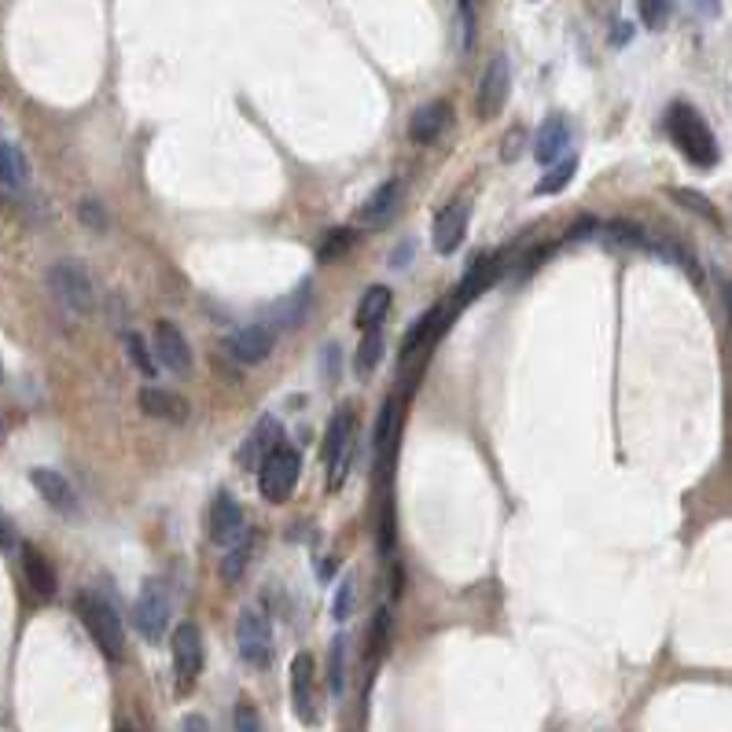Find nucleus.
I'll return each instance as SVG.
<instances>
[{
    "label": "nucleus",
    "instance_id": "nucleus-49",
    "mask_svg": "<svg viewBox=\"0 0 732 732\" xmlns=\"http://www.w3.org/2000/svg\"><path fill=\"white\" fill-rule=\"evenodd\" d=\"M630 23H618V30H615V37H611V41H615V45H626V41H630Z\"/></svg>",
    "mask_w": 732,
    "mask_h": 732
},
{
    "label": "nucleus",
    "instance_id": "nucleus-6",
    "mask_svg": "<svg viewBox=\"0 0 732 732\" xmlns=\"http://www.w3.org/2000/svg\"><path fill=\"white\" fill-rule=\"evenodd\" d=\"M133 618H137V633L148 644H159L170 622V585L162 578H148L140 585V596L133 604Z\"/></svg>",
    "mask_w": 732,
    "mask_h": 732
},
{
    "label": "nucleus",
    "instance_id": "nucleus-12",
    "mask_svg": "<svg viewBox=\"0 0 732 732\" xmlns=\"http://www.w3.org/2000/svg\"><path fill=\"white\" fill-rule=\"evenodd\" d=\"M504 273V254H479L475 262L468 265V273H464V280H460L457 287V306H468V302H475V298L482 295V291H490L497 280H501Z\"/></svg>",
    "mask_w": 732,
    "mask_h": 732
},
{
    "label": "nucleus",
    "instance_id": "nucleus-5",
    "mask_svg": "<svg viewBox=\"0 0 732 732\" xmlns=\"http://www.w3.org/2000/svg\"><path fill=\"white\" fill-rule=\"evenodd\" d=\"M48 287H52V295H56L67 309H74V313H92V309H96V284H92L89 269L81 262L63 258V262L52 265V269H48Z\"/></svg>",
    "mask_w": 732,
    "mask_h": 732
},
{
    "label": "nucleus",
    "instance_id": "nucleus-43",
    "mask_svg": "<svg viewBox=\"0 0 732 732\" xmlns=\"http://www.w3.org/2000/svg\"><path fill=\"white\" fill-rule=\"evenodd\" d=\"M585 4H589V12L596 19H615L618 15V0H585Z\"/></svg>",
    "mask_w": 732,
    "mask_h": 732
},
{
    "label": "nucleus",
    "instance_id": "nucleus-53",
    "mask_svg": "<svg viewBox=\"0 0 732 732\" xmlns=\"http://www.w3.org/2000/svg\"><path fill=\"white\" fill-rule=\"evenodd\" d=\"M0 379H4V368H0Z\"/></svg>",
    "mask_w": 732,
    "mask_h": 732
},
{
    "label": "nucleus",
    "instance_id": "nucleus-46",
    "mask_svg": "<svg viewBox=\"0 0 732 732\" xmlns=\"http://www.w3.org/2000/svg\"><path fill=\"white\" fill-rule=\"evenodd\" d=\"M0 549H15V530L4 515H0Z\"/></svg>",
    "mask_w": 732,
    "mask_h": 732
},
{
    "label": "nucleus",
    "instance_id": "nucleus-37",
    "mask_svg": "<svg viewBox=\"0 0 732 732\" xmlns=\"http://www.w3.org/2000/svg\"><path fill=\"white\" fill-rule=\"evenodd\" d=\"M641 8V23L648 30H663L670 23V12H674V0H637Z\"/></svg>",
    "mask_w": 732,
    "mask_h": 732
},
{
    "label": "nucleus",
    "instance_id": "nucleus-4",
    "mask_svg": "<svg viewBox=\"0 0 732 732\" xmlns=\"http://www.w3.org/2000/svg\"><path fill=\"white\" fill-rule=\"evenodd\" d=\"M298 475H302V457H298L295 446H280L262 460V468H258V490H262L265 501L273 504H284L298 486Z\"/></svg>",
    "mask_w": 732,
    "mask_h": 732
},
{
    "label": "nucleus",
    "instance_id": "nucleus-23",
    "mask_svg": "<svg viewBox=\"0 0 732 732\" xmlns=\"http://www.w3.org/2000/svg\"><path fill=\"white\" fill-rule=\"evenodd\" d=\"M390 287L387 284H372L361 295V302H357V313H354V324L361 328V332H372V328H379L383 324V317L390 313Z\"/></svg>",
    "mask_w": 732,
    "mask_h": 732
},
{
    "label": "nucleus",
    "instance_id": "nucleus-35",
    "mask_svg": "<svg viewBox=\"0 0 732 732\" xmlns=\"http://www.w3.org/2000/svg\"><path fill=\"white\" fill-rule=\"evenodd\" d=\"M126 354H129V365L137 368L140 376H155V372H159V361H155V357H151V350H148V343H144V339H140L137 332H129L126 335Z\"/></svg>",
    "mask_w": 732,
    "mask_h": 732
},
{
    "label": "nucleus",
    "instance_id": "nucleus-18",
    "mask_svg": "<svg viewBox=\"0 0 732 732\" xmlns=\"http://www.w3.org/2000/svg\"><path fill=\"white\" fill-rule=\"evenodd\" d=\"M567 148H571V122L563 115H549L541 122L538 137H534V159L541 166H556Z\"/></svg>",
    "mask_w": 732,
    "mask_h": 732
},
{
    "label": "nucleus",
    "instance_id": "nucleus-41",
    "mask_svg": "<svg viewBox=\"0 0 732 732\" xmlns=\"http://www.w3.org/2000/svg\"><path fill=\"white\" fill-rule=\"evenodd\" d=\"M78 218L89 225V229H96V232H103L107 229V210H103L96 199H85V203L78 206Z\"/></svg>",
    "mask_w": 732,
    "mask_h": 732
},
{
    "label": "nucleus",
    "instance_id": "nucleus-17",
    "mask_svg": "<svg viewBox=\"0 0 732 732\" xmlns=\"http://www.w3.org/2000/svg\"><path fill=\"white\" fill-rule=\"evenodd\" d=\"M276 335L269 324H251V328H240V332L229 339V354L240 361V365H262L265 357L273 354Z\"/></svg>",
    "mask_w": 732,
    "mask_h": 732
},
{
    "label": "nucleus",
    "instance_id": "nucleus-13",
    "mask_svg": "<svg viewBox=\"0 0 732 732\" xmlns=\"http://www.w3.org/2000/svg\"><path fill=\"white\" fill-rule=\"evenodd\" d=\"M453 126V107L449 100H431L424 107H416V115L409 118V140L412 144H435L446 129Z\"/></svg>",
    "mask_w": 732,
    "mask_h": 732
},
{
    "label": "nucleus",
    "instance_id": "nucleus-28",
    "mask_svg": "<svg viewBox=\"0 0 732 732\" xmlns=\"http://www.w3.org/2000/svg\"><path fill=\"white\" fill-rule=\"evenodd\" d=\"M379 357H383V332L372 328V332H361V346H357V361H354V372L357 379H368L376 372Z\"/></svg>",
    "mask_w": 732,
    "mask_h": 732
},
{
    "label": "nucleus",
    "instance_id": "nucleus-50",
    "mask_svg": "<svg viewBox=\"0 0 732 732\" xmlns=\"http://www.w3.org/2000/svg\"><path fill=\"white\" fill-rule=\"evenodd\" d=\"M721 295H725V313H729V324H732V280L725 284V291H721Z\"/></svg>",
    "mask_w": 732,
    "mask_h": 732
},
{
    "label": "nucleus",
    "instance_id": "nucleus-1",
    "mask_svg": "<svg viewBox=\"0 0 732 732\" xmlns=\"http://www.w3.org/2000/svg\"><path fill=\"white\" fill-rule=\"evenodd\" d=\"M666 133H670L677 151H681L696 170H714V166H718V159H721L718 140H714L710 126L703 122V115H699L692 103H674V107L666 111Z\"/></svg>",
    "mask_w": 732,
    "mask_h": 732
},
{
    "label": "nucleus",
    "instance_id": "nucleus-16",
    "mask_svg": "<svg viewBox=\"0 0 732 732\" xmlns=\"http://www.w3.org/2000/svg\"><path fill=\"white\" fill-rule=\"evenodd\" d=\"M468 218H471V210H468V203H460V199L438 210V218H435V251L438 254L460 251V243L468 236Z\"/></svg>",
    "mask_w": 732,
    "mask_h": 732
},
{
    "label": "nucleus",
    "instance_id": "nucleus-48",
    "mask_svg": "<svg viewBox=\"0 0 732 732\" xmlns=\"http://www.w3.org/2000/svg\"><path fill=\"white\" fill-rule=\"evenodd\" d=\"M405 589V571H401V563H394V582H390V596H401Z\"/></svg>",
    "mask_w": 732,
    "mask_h": 732
},
{
    "label": "nucleus",
    "instance_id": "nucleus-11",
    "mask_svg": "<svg viewBox=\"0 0 732 732\" xmlns=\"http://www.w3.org/2000/svg\"><path fill=\"white\" fill-rule=\"evenodd\" d=\"M210 538L221 549H232L247 538V527H243V512L232 493H218V501L210 508Z\"/></svg>",
    "mask_w": 732,
    "mask_h": 732
},
{
    "label": "nucleus",
    "instance_id": "nucleus-2",
    "mask_svg": "<svg viewBox=\"0 0 732 732\" xmlns=\"http://www.w3.org/2000/svg\"><path fill=\"white\" fill-rule=\"evenodd\" d=\"M74 611H78L81 626L89 630V637L96 641L111 663H118L122 655H126V630H122V622H118L115 607L100 600L96 593H78L74 596Z\"/></svg>",
    "mask_w": 732,
    "mask_h": 732
},
{
    "label": "nucleus",
    "instance_id": "nucleus-20",
    "mask_svg": "<svg viewBox=\"0 0 732 732\" xmlns=\"http://www.w3.org/2000/svg\"><path fill=\"white\" fill-rule=\"evenodd\" d=\"M30 482H34V490L41 493L56 512H63V515L78 512V493H74V486L67 482V475H59V471H52V468H34L30 471Z\"/></svg>",
    "mask_w": 732,
    "mask_h": 732
},
{
    "label": "nucleus",
    "instance_id": "nucleus-44",
    "mask_svg": "<svg viewBox=\"0 0 732 732\" xmlns=\"http://www.w3.org/2000/svg\"><path fill=\"white\" fill-rule=\"evenodd\" d=\"M596 229H600V225H596L593 218H582V221H578V225H571V232H567V240L578 243V240H585V236H593Z\"/></svg>",
    "mask_w": 732,
    "mask_h": 732
},
{
    "label": "nucleus",
    "instance_id": "nucleus-47",
    "mask_svg": "<svg viewBox=\"0 0 732 732\" xmlns=\"http://www.w3.org/2000/svg\"><path fill=\"white\" fill-rule=\"evenodd\" d=\"M181 732H210V729H206V721L199 718V714H192V718H184Z\"/></svg>",
    "mask_w": 732,
    "mask_h": 732
},
{
    "label": "nucleus",
    "instance_id": "nucleus-29",
    "mask_svg": "<svg viewBox=\"0 0 732 732\" xmlns=\"http://www.w3.org/2000/svg\"><path fill=\"white\" fill-rule=\"evenodd\" d=\"M387 644H390V611L383 607V611H376V622H372V630H368V655H365L368 670H376L379 666V659L387 655Z\"/></svg>",
    "mask_w": 732,
    "mask_h": 732
},
{
    "label": "nucleus",
    "instance_id": "nucleus-7",
    "mask_svg": "<svg viewBox=\"0 0 732 732\" xmlns=\"http://www.w3.org/2000/svg\"><path fill=\"white\" fill-rule=\"evenodd\" d=\"M173 674H177V696H188L203 674V633L195 622H181L173 630Z\"/></svg>",
    "mask_w": 732,
    "mask_h": 732
},
{
    "label": "nucleus",
    "instance_id": "nucleus-38",
    "mask_svg": "<svg viewBox=\"0 0 732 732\" xmlns=\"http://www.w3.org/2000/svg\"><path fill=\"white\" fill-rule=\"evenodd\" d=\"M350 611H354V574H346V578H343V585L335 589V604H332L335 622H346V618H350Z\"/></svg>",
    "mask_w": 732,
    "mask_h": 732
},
{
    "label": "nucleus",
    "instance_id": "nucleus-3",
    "mask_svg": "<svg viewBox=\"0 0 732 732\" xmlns=\"http://www.w3.org/2000/svg\"><path fill=\"white\" fill-rule=\"evenodd\" d=\"M354 442H357V416H354V405L346 401L343 409L332 416V424H328V435H324V446H321V457L328 464V490H339L350 475V464H354Z\"/></svg>",
    "mask_w": 732,
    "mask_h": 732
},
{
    "label": "nucleus",
    "instance_id": "nucleus-15",
    "mask_svg": "<svg viewBox=\"0 0 732 732\" xmlns=\"http://www.w3.org/2000/svg\"><path fill=\"white\" fill-rule=\"evenodd\" d=\"M291 703L302 725H317V707H313V655L298 652L291 659Z\"/></svg>",
    "mask_w": 732,
    "mask_h": 732
},
{
    "label": "nucleus",
    "instance_id": "nucleus-25",
    "mask_svg": "<svg viewBox=\"0 0 732 732\" xmlns=\"http://www.w3.org/2000/svg\"><path fill=\"white\" fill-rule=\"evenodd\" d=\"M442 324V309H427L420 321L412 324L409 335H405V343H401V361H409L416 350H424V354H431V343H435V332H442L438 328Z\"/></svg>",
    "mask_w": 732,
    "mask_h": 732
},
{
    "label": "nucleus",
    "instance_id": "nucleus-36",
    "mask_svg": "<svg viewBox=\"0 0 732 732\" xmlns=\"http://www.w3.org/2000/svg\"><path fill=\"white\" fill-rule=\"evenodd\" d=\"M247 560H251V541L243 538L240 545L225 549V563H221V578L225 582H240L243 571H247Z\"/></svg>",
    "mask_w": 732,
    "mask_h": 732
},
{
    "label": "nucleus",
    "instance_id": "nucleus-8",
    "mask_svg": "<svg viewBox=\"0 0 732 732\" xmlns=\"http://www.w3.org/2000/svg\"><path fill=\"white\" fill-rule=\"evenodd\" d=\"M236 644H240V655L247 666L262 670V666L273 663V626H269V618L247 607L240 622H236Z\"/></svg>",
    "mask_w": 732,
    "mask_h": 732
},
{
    "label": "nucleus",
    "instance_id": "nucleus-33",
    "mask_svg": "<svg viewBox=\"0 0 732 732\" xmlns=\"http://www.w3.org/2000/svg\"><path fill=\"white\" fill-rule=\"evenodd\" d=\"M596 232L611 243H622V247H648L644 229H637V225H630V221H607V225H600Z\"/></svg>",
    "mask_w": 732,
    "mask_h": 732
},
{
    "label": "nucleus",
    "instance_id": "nucleus-22",
    "mask_svg": "<svg viewBox=\"0 0 732 732\" xmlns=\"http://www.w3.org/2000/svg\"><path fill=\"white\" fill-rule=\"evenodd\" d=\"M398 206H401V181H398V177H390V181H383L376 192L368 195L365 210H361V221H365V225H372V229H383V225H390V221H394Z\"/></svg>",
    "mask_w": 732,
    "mask_h": 732
},
{
    "label": "nucleus",
    "instance_id": "nucleus-30",
    "mask_svg": "<svg viewBox=\"0 0 732 732\" xmlns=\"http://www.w3.org/2000/svg\"><path fill=\"white\" fill-rule=\"evenodd\" d=\"M574 170H578V159H574V155H563L556 166H549V173L541 177V184L534 188V192H538V195H560L563 188L571 184Z\"/></svg>",
    "mask_w": 732,
    "mask_h": 732
},
{
    "label": "nucleus",
    "instance_id": "nucleus-31",
    "mask_svg": "<svg viewBox=\"0 0 732 732\" xmlns=\"http://www.w3.org/2000/svg\"><path fill=\"white\" fill-rule=\"evenodd\" d=\"M328 688H332V696L339 699L346 688V637L339 633L328 648Z\"/></svg>",
    "mask_w": 732,
    "mask_h": 732
},
{
    "label": "nucleus",
    "instance_id": "nucleus-21",
    "mask_svg": "<svg viewBox=\"0 0 732 732\" xmlns=\"http://www.w3.org/2000/svg\"><path fill=\"white\" fill-rule=\"evenodd\" d=\"M284 442V431H280V424H276V416H262L258 420V427H254L251 435L243 438L240 453H236V460H240L243 468H254V460L262 464L269 453H273L276 446Z\"/></svg>",
    "mask_w": 732,
    "mask_h": 732
},
{
    "label": "nucleus",
    "instance_id": "nucleus-10",
    "mask_svg": "<svg viewBox=\"0 0 732 732\" xmlns=\"http://www.w3.org/2000/svg\"><path fill=\"white\" fill-rule=\"evenodd\" d=\"M155 357L159 365L173 376H188L192 372V346L184 339V332L173 321L155 324Z\"/></svg>",
    "mask_w": 732,
    "mask_h": 732
},
{
    "label": "nucleus",
    "instance_id": "nucleus-24",
    "mask_svg": "<svg viewBox=\"0 0 732 732\" xmlns=\"http://www.w3.org/2000/svg\"><path fill=\"white\" fill-rule=\"evenodd\" d=\"M313 291H309V284H298L295 291L287 298H280L273 309H269V321H273V328H298V324L306 321V313H309V302H313Z\"/></svg>",
    "mask_w": 732,
    "mask_h": 732
},
{
    "label": "nucleus",
    "instance_id": "nucleus-9",
    "mask_svg": "<svg viewBox=\"0 0 732 732\" xmlns=\"http://www.w3.org/2000/svg\"><path fill=\"white\" fill-rule=\"evenodd\" d=\"M508 92H512V63L504 52L486 63L482 70V81H479V100H475V111H479L482 122H490L504 111V103H508Z\"/></svg>",
    "mask_w": 732,
    "mask_h": 732
},
{
    "label": "nucleus",
    "instance_id": "nucleus-39",
    "mask_svg": "<svg viewBox=\"0 0 732 732\" xmlns=\"http://www.w3.org/2000/svg\"><path fill=\"white\" fill-rule=\"evenodd\" d=\"M523 148H527V129H523V126H512L508 133H504V140H501V159L504 162H515L519 155H523Z\"/></svg>",
    "mask_w": 732,
    "mask_h": 732
},
{
    "label": "nucleus",
    "instance_id": "nucleus-45",
    "mask_svg": "<svg viewBox=\"0 0 732 732\" xmlns=\"http://www.w3.org/2000/svg\"><path fill=\"white\" fill-rule=\"evenodd\" d=\"M696 4L699 15H707V19H718L721 15V0H692Z\"/></svg>",
    "mask_w": 732,
    "mask_h": 732
},
{
    "label": "nucleus",
    "instance_id": "nucleus-42",
    "mask_svg": "<svg viewBox=\"0 0 732 732\" xmlns=\"http://www.w3.org/2000/svg\"><path fill=\"white\" fill-rule=\"evenodd\" d=\"M379 552L383 556L394 552V508H390V501L383 504V519H379Z\"/></svg>",
    "mask_w": 732,
    "mask_h": 732
},
{
    "label": "nucleus",
    "instance_id": "nucleus-51",
    "mask_svg": "<svg viewBox=\"0 0 732 732\" xmlns=\"http://www.w3.org/2000/svg\"><path fill=\"white\" fill-rule=\"evenodd\" d=\"M0 442H8V424H4V416H0Z\"/></svg>",
    "mask_w": 732,
    "mask_h": 732
},
{
    "label": "nucleus",
    "instance_id": "nucleus-54",
    "mask_svg": "<svg viewBox=\"0 0 732 732\" xmlns=\"http://www.w3.org/2000/svg\"><path fill=\"white\" fill-rule=\"evenodd\" d=\"M118 732H129V729H118Z\"/></svg>",
    "mask_w": 732,
    "mask_h": 732
},
{
    "label": "nucleus",
    "instance_id": "nucleus-40",
    "mask_svg": "<svg viewBox=\"0 0 732 732\" xmlns=\"http://www.w3.org/2000/svg\"><path fill=\"white\" fill-rule=\"evenodd\" d=\"M232 721H236V732H262V718H258V710H254L247 699H240V703H236V710H232Z\"/></svg>",
    "mask_w": 732,
    "mask_h": 732
},
{
    "label": "nucleus",
    "instance_id": "nucleus-34",
    "mask_svg": "<svg viewBox=\"0 0 732 732\" xmlns=\"http://www.w3.org/2000/svg\"><path fill=\"white\" fill-rule=\"evenodd\" d=\"M350 247H354V229H332L321 240V247H317V262L321 265L335 262V258H343Z\"/></svg>",
    "mask_w": 732,
    "mask_h": 732
},
{
    "label": "nucleus",
    "instance_id": "nucleus-32",
    "mask_svg": "<svg viewBox=\"0 0 732 732\" xmlns=\"http://www.w3.org/2000/svg\"><path fill=\"white\" fill-rule=\"evenodd\" d=\"M394 435H398V398H387V401H383V409H379L376 435H372V442H376L379 453H387L390 438H394Z\"/></svg>",
    "mask_w": 732,
    "mask_h": 732
},
{
    "label": "nucleus",
    "instance_id": "nucleus-26",
    "mask_svg": "<svg viewBox=\"0 0 732 732\" xmlns=\"http://www.w3.org/2000/svg\"><path fill=\"white\" fill-rule=\"evenodd\" d=\"M0 181L8 188H26V181H30L26 155L15 144H4V140H0Z\"/></svg>",
    "mask_w": 732,
    "mask_h": 732
},
{
    "label": "nucleus",
    "instance_id": "nucleus-19",
    "mask_svg": "<svg viewBox=\"0 0 732 732\" xmlns=\"http://www.w3.org/2000/svg\"><path fill=\"white\" fill-rule=\"evenodd\" d=\"M19 560H23V574H26V585L34 589L37 600H56V571H52V563H48V556L37 545H19Z\"/></svg>",
    "mask_w": 732,
    "mask_h": 732
},
{
    "label": "nucleus",
    "instance_id": "nucleus-52",
    "mask_svg": "<svg viewBox=\"0 0 732 732\" xmlns=\"http://www.w3.org/2000/svg\"><path fill=\"white\" fill-rule=\"evenodd\" d=\"M457 4H471V8H479L482 0H457Z\"/></svg>",
    "mask_w": 732,
    "mask_h": 732
},
{
    "label": "nucleus",
    "instance_id": "nucleus-27",
    "mask_svg": "<svg viewBox=\"0 0 732 732\" xmlns=\"http://www.w3.org/2000/svg\"><path fill=\"white\" fill-rule=\"evenodd\" d=\"M670 199H674L677 206H685L688 214H696V218H703L707 225H714V229H721V214L718 206L710 203L707 195L696 192V188H670Z\"/></svg>",
    "mask_w": 732,
    "mask_h": 732
},
{
    "label": "nucleus",
    "instance_id": "nucleus-14",
    "mask_svg": "<svg viewBox=\"0 0 732 732\" xmlns=\"http://www.w3.org/2000/svg\"><path fill=\"white\" fill-rule=\"evenodd\" d=\"M140 409H144V416H151V420H162V424H173V427L188 424V416H192V405H188L181 394H173V390H166V387L140 390Z\"/></svg>",
    "mask_w": 732,
    "mask_h": 732
}]
</instances>
